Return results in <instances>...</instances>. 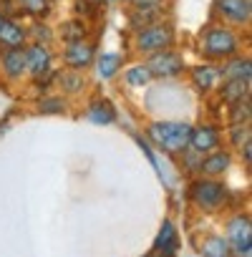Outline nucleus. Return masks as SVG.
<instances>
[{
	"mask_svg": "<svg viewBox=\"0 0 252 257\" xmlns=\"http://www.w3.org/2000/svg\"><path fill=\"white\" fill-rule=\"evenodd\" d=\"M189 132L192 123L187 121H152L147 126V142L154 149L177 157L189 147Z\"/></svg>",
	"mask_w": 252,
	"mask_h": 257,
	"instance_id": "f257e3e1",
	"label": "nucleus"
},
{
	"mask_svg": "<svg viewBox=\"0 0 252 257\" xmlns=\"http://www.w3.org/2000/svg\"><path fill=\"white\" fill-rule=\"evenodd\" d=\"M199 51L209 61H227L232 56H239L242 38H239V33L234 28H229L224 23L207 26L202 38H199Z\"/></svg>",
	"mask_w": 252,
	"mask_h": 257,
	"instance_id": "f03ea898",
	"label": "nucleus"
},
{
	"mask_svg": "<svg viewBox=\"0 0 252 257\" xmlns=\"http://www.w3.org/2000/svg\"><path fill=\"white\" fill-rule=\"evenodd\" d=\"M174 43H177V31L169 21H159V23L134 31V51L142 56H152V53L174 48Z\"/></svg>",
	"mask_w": 252,
	"mask_h": 257,
	"instance_id": "7ed1b4c3",
	"label": "nucleus"
},
{
	"mask_svg": "<svg viewBox=\"0 0 252 257\" xmlns=\"http://www.w3.org/2000/svg\"><path fill=\"white\" fill-rule=\"evenodd\" d=\"M229 189L222 179H209V177H197L189 187V199L197 209L202 212H219L227 204Z\"/></svg>",
	"mask_w": 252,
	"mask_h": 257,
	"instance_id": "20e7f679",
	"label": "nucleus"
},
{
	"mask_svg": "<svg viewBox=\"0 0 252 257\" xmlns=\"http://www.w3.org/2000/svg\"><path fill=\"white\" fill-rule=\"evenodd\" d=\"M147 68L152 73V78H177L184 73V56L174 48H167V51H159V53H152L147 56Z\"/></svg>",
	"mask_w": 252,
	"mask_h": 257,
	"instance_id": "39448f33",
	"label": "nucleus"
},
{
	"mask_svg": "<svg viewBox=\"0 0 252 257\" xmlns=\"http://www.w3.org/2000/svg\"><path fill=\"white\" fill-rule=\"evenodd\" d=\"M214 13L229 28L232 26L234 28L249 26V21H252V0H217V3H214Z\"/></svg>",
	"mask_w": 252,
	"mask_h": 257,
	"instance_id": "423d86ee",
	"label": "nucleus"
},
{
	"mask_svg": "<svg viewBox=\"0 0 252 257\" xmlns=\"http://www.w3.org/2000/svg\"><path fill=\"white\" fill-rule=\"evenodd\" d=\"M232 247L234 254L247 257L252 249V232H249V217L247 214H234L227 222V237H224Z\"/></svg>",
	"mask_w": 252,
	"mask_h": 257,
	"instance_id": "0eeeda50",
	"label": "nucleus"
},
{
	"mask_svg": "<svg viewBox=\"0 0 252 257\" xmlns=\"http://www.w3.org/2000/svg\"><path fill=\"white\" fill-rule=\"evenodd\" d=\"M222 147V128L217 123H197L189 132V149L199 154H209Z\"/></svg>",
	"mask_w": 252,
	"mask_h": 257,
	"instance_id": "6e6552de",
	"label": "nucleus"
},
{
	"mask_svg": "<svg viewBox=\"0 0 252 257\" xmlns=\"http://www.w3.org/2000/svg\"><path fill=\"white\" fill-rule=\"evenodd\" d=\"M53 71V53L43 43H26V76L33 81Z\"/></svg>",
	"mask_w": 252,
	"mask_h": 257,
	"instance_id": "1a4fd4ad",
	"label": "nucleus"
},
{
	"mask_svg": "<svg viewBox=\"0 0 252 257\" xmlns=\"http://www.w3.org/2000/svg\"><path fill=\"white\" fill-rule=\"evenodd\" d=\"M96 61V46L91 41H76V43H66L63 48V63L71 71H86L91 68Z\"/></svg>",
	"mask_w": 252,
	"mask_h": 257,
	"instance_id": "9d476101",
	"label": "nucleus"
},
{
	"mask_svg": "<svg viewBox=\"0 0 252 257\" xmlns=\"http://www.w3.org/2000/svg\"><path fill=\"white\" fill-rule=\"evenodd\" d=\"M232 152L229 149H214L209 154L202 157V164H199V177H209V179H219L224 177L229 169H232Z\"/></svg>",
	"mask_w": 252,
	"mask_h": 257,
	"instance_id": "9b49d317",
	"label": "nucleus"
},
{
	"mask_svg": "<svg viewBox=\"0 0 252 257\" xmlns=\"http://www.w3.org/2000/svg\"><path fill=\"white\" fill-rule=\"evenodd\" d=\"M0 71L8 81H21L26 76V46L0 51Z\"/></svg>",
	"mask_w": 252,
	"mask_h": 257,
	"instance_id": "f8f14e48",
	"label": "nucleus"
},
{
	"mask_svg": "<svg viewBox=\"0 0 252 257\" xmlns=\"http://www.w3.org/2000/svg\"><path fill=\"white\" fill-rule=\"evenodd\" d=\"M26 43H28V28L16 18H6L3 26H0V51L23 48Z\"/></svg>",
	"mask_w": 252,
	"mask_h": 257,
	"instance_id": "ddd939ff",
	"label": "nucleus"
},
{
	"mask_svg": "<svg viewBox=\"0 0 252 257\" xmlns=\"http://www.w3.org/2000/svg\"><path fill=\"white\" fill-rule=\"evenodd\" d=\"M189 81H192V86H194L202 96H207V93H212V91L219 86V71H217V66H212V63H199V66H194V68L189 71Z\"/></svg>",
	"mask_w": 252,
	"mask_h": 257,
	"instance_id": "4468645a",
	"label": "nucleus"
},
{
	"mask_svg": "<svg viewBox=\"0 0 252 257\" xmlns=\"http://www.w3.org/2000/svg\"><path fill=\"white\" fill-rule=\"evenodd\" d=\"M217 71H219V81H229V78L252 81V61H249V56H232V58L222 61V66H217Z\"/></svg>",
	"mask_w": 252,
	"mask_h": 257,
	"instance_id": "2eb2a0df",
	"label": "nucleus"
},
{
	"mask_svg": "<svg viewBox=\"0 0 252 257\" xmlns=\"http://www.w3.org/2000/svg\"><path fill=\"white\" fill-rule=\"evenodd\" d=\"M252 88V81H239V78H229V81H219L217 86V96L224 106H232L237 101H244L249 98V91Z\"/></svg>",
	"mask_w": 252,
	"mask_h": 257,
	"instance_id": "dca6fc26",
	"label": "nucleus"
},
{
	"mask_svg": "<svg viewBox=\"0 0 252 257\" xmlns=\"http://www.w3.org/2000/svg\"><path fill=\"white\" fill-rule=\"evenodd\" d=\"M154 249L159 257H174L177 249H179V234H177V227L172 219H164L162 222V229L154 239Z\"/></svg>",
	"mask_w": 252,
	"mask_h": 257,
	"instance_id": "f3484780",
	"label": "nucleus"
},
{
	"mask_svg": "<svg viewBox=\"0 0 252 257\" xmlns=\"http://www.w3.org/2000/svg\"><path fill=\"white\" fill-rule=\"evenodd\" d=\"M93 66H96V76H98L101 81H111V78L121 71L123 56H121V53H113V51H103V53H96Z\"/></svg>",
	"mask_w": 252,
	"mask_h": 257,
	"instance_id": "a211bd4d",
	"label": "nucleus"
},
{
	"mask_svg": "<svg viewBox=\"0 0 252 257\" xmlns=\"http://www.w3.org/2000/svg\"><path fill=\"white\" fill-rule=\"evenodd\" d=\"M86 116H88L93 123H101V126L116 123V118H118V113H116V108H113V103H111L108 98H96V101H91Z\"/></svg>",
	"mask_w": 252,
	"mask_h": 257,
	"instance_id": "6ab92c4d",
	"label": "nucleus"
},
{
	"mask_svg": "<svg viewBox=\"0 0 252 257\" xmlns=\"http://www.w3.org/2000/svg\"><path fill=\"white\" fill-rule=\"evenodd\" d=\"M199 252H202V257H234L229 242L222 234H207L199 244Z\"/></svg>",
	"mask_w": 252,
	"mask_h": 257,
	"instance_id": "aec40b11",
	"label": "nucleus"
},
{
	"mask_svg": "<svg viewBox=\"0 0 252 257\" xmlns=\"http://www.w3.org/2000/svg\"><path fill=\"white\" fill-rule=\"evenodd\" d=\"M56 83L61 86L63 93H71V96H73V93H81V91L86 88V78H83V73H81V71H71V68L58 71Z\"/></svg>",
	"mask_w": 252,
	"mask_h": 257,
	"instance_id": "412c9836",
	"label": "nucleus"
},
{
	"mask_svg": "<svg viewBox=\"0 0 252 257\" xmlns=\"http://www.w3.org/2000/svg\"><path fill=\"white\" fill-rule=\"evenodd\" d=\"M58 36H61V41H63V43L86 41V38H88V26H86V21H81V18H73V21H66V23L61 26Z\"/></svg>",
	"mask_w": 252,
	"mask_h": 257,
	"instance_id": "4be33fe9",
	"label": "nucleus"
},
{
	"mask_svg": "<svg viewBox=\"0 0 252 257\" xmlns=\"http://www.w3.org/2000/svg\"><path fill=\"white\" fill-rule=\"evenodd\" d=\"M123 81H126V86H129V88H144V86L152 83V73H149L147 63L142 61V63H134V66L126 68Z\"/></svg>",
	"mask_w": 252,
	"mask_h": 257,
	"instance_id": "5701e85b",
	"label": "nucleus"
},
{
	"mask_svg": "<svg viewBox=\"0 0 252 257\" xmlns=\"http://www.w3.org/2000/svg\"><path fill=\"white\" fill-rule=\"evenodd\" d=\"M159 21H164V8H157V11H137V8H132V13H129V28H134V31L147 28V26L159 23Z\"/></svg>",
	"mask_w": 252,
	"mask_h": 257,
	"instance_id": "b1692460",
	"label": "nucleus"
},
{
	"mask_svg": "<svg viewBox=\"0 0 252 257\" xmlns=\"http://www.w3.org/2000/svg\"><path fill=\"white\" fill-rule=\"evenodd\" d=\"M36 108H38V113H66L68 101L63 96H58V93H43L36 101Z\"/></svg>",
	"mask_w": 252,
	"mask_h": 257,
	"instance_id": "393cba45",
	"label": "nucleus"
},
{
	"mask_svg": "<svg viewBox=\"0 0 252 257\" xmlns=\"http://www.w3.org/2000/svg\"><path fill=\"white\" fill-rule=\"evenodd\" d=\"M227 123H252V101H237L227 106Z\"/></svg>",
	"mask_w": 252,
	"mask_h": 257,
	"instance_id": "a878e982",
	"label": "nucleus"
},
{
	"mask_svg": "<svg viewBox=\"0 0 252 257\" xmlns=\"http://www.w3.org/2000/svg\"><path fill=\"white\" fill-rule=\"evenodd\" d=\"M252 139V123H227V142L232 149H239Z\"/></svg>",
	"mask_w": 252,
	"mask_h": 257,
	"instance_id": "bb28decb",
	"label": "nucleus"
},
{
	"mask_svg": "<svg viewBox=\"0 0 252 257\" xmlns=\"http://www.w3.org/2000/svg\"><path fill=\"white\" fill-rule=\"evenodd\" d=\"M18 11L31 16V18H46L51 13V3L48 0H16Z\"/></svg>",
	"mask_w": 252,
	"mask_h": 257,
	"instance_id": "cd10ccee",
	"label": "nucleus"
},
{
	"mask_svg": "<svg viewBox=\"0 0 252 257\" xmlns=\"http://www.w3.org/2000/svg\"><path fill=\"white\" fill-rule=\"evenodd\" d=\"M28 38H33V43H43V46H48V43L53 41V31H51L46 23L36 21V23L28 28Z\"/></svg>",
	"mask_w": 252,
	"mask_h": 257,
	"instance_id": "c85d7f7f",
	"label": "nucleus"
},
{
	"mask_svg": "<svg viewBox=\"0 0 252 257\" xmlns=\"http://www.w3.org/2000/svg\"><path fill=\"white\" fill-rule=\"evenodd\" d=\"M179 157H182V169H184V172L199 174V164H202V157H204V154H199V152H194V149L187 147Z\"/></svg>",
	"mask_w": 252,
	"mask_h": 257,
	"instance_id": "c756f323",
	"label": "nucleus"
},
{
	"mask_svg": "<svg viewBox=\"0 0 252 257\" xmlns=\"http://www.w3.org/2000/svg\"><path fill=\"white\" fill-rule=\"evenodd\" d=\"M134 142H137V147L144 152V157L149 159V164L154 167V169H159V162H157V154H154V147L147 142V137H142V134H134Z\"/></svg>",
	"mask_w": 252,
	"mask_h": 257,
	"instance_id": "7c9ffc66",
	"label": "nucleus"
},
{
	"mask_svg": "<svg viewBox=\"0 0 252 257\" xmlns=\"http://www.w3.org/2000/svg\"><path fill=\"white\" fill-rule=\"evenodd\" d=\"M76 16L83 21V18H93L98 16V8H93L91 3H86V0H76Z\"/></svg>",
	"mask_w": 252,
	"mask_h": 257,
	"instance_id": "2f4dec72",
	"label": "nucleus"
},
{
	"mask_svg": "<svg viewBox=\"0 0 252 257\" xmlns=\"http://www.w3.org/2000/svg\"><path fill=\"white\" fill-rule=\"evenodd\" d=\"M21 11H18V3L16 0H0V16L3 18H16ZM18 21V18H16Z\"/></svg>",
	"mask_w": 252,
	"mask_h": 257,
	"instance_id": "473e14b6",
	"label": "nucleus"
},
{
	"mask_svg": "<svg viewBox=\"0 0 252 257\" xmlns=\"http://www.w3.org/2000/svg\"><path fill=\"white\" fill-rule=\"evenodd\" d=\"M132 6L137 11H157V8H164V0H134Z\"/></svg>",
	"mask_w": 252,
	"mask_h": 257,
	"instance_id": "72a5a7b5",
	"label": "nucleus"
},
{
	"mask_svg": "<svg viewBox=\"0 0 252 257\" xmlns=\"http://www.w3.org/2000/svg\"><path fill=\"white\" fill-rule=\"evenodd\" d=\"M237 152H239V157H242V162H244V167L249 169V167H252V139H249L247 144H242V147H239Z\"/></svg>",
	"mask_w": 252,
	"mask_h": 257,
	"instance_id": "f704fd0d",
	"label": "nucleus"
},
{
	"mask_svg": "<svg viewBox=\"0 0 252 257\" xmlns=\"http://www.w3.org/2000/svg\"><path fill=\"white\" fill-rule=\"evenodd\" d=\"M86 3H91V6H93V8H101V6H103V3H106V0H86Z\"/></svg>",
	"mask_w": 252,
	"mask_h": 257,
	"instance_id": "c9c22d12",
	"label": "nucleus"
},
{
	"mask_svg": "<svg viewBox=\"0 0 252 257\" xmlns=\"http://www.w3.org/2000/svg\"><path fill=\"white\" fill-rule=\"evenodd\" d=\"M3 21H6V18H3V16H0V26H3Z\"/></svg>",
	"mask_w": 252,
	"mask_h": 257,
	"instance_id": "e433bc0d",
	"label": "nucleus"
},
{
	"mask_svg": "<svg viewBox=\"0 0 252 257\" xmlns=\"http://www.w3.org/2000/svg\"><path fill=\"white\" fill-rule=\"evenodd\" d=\"M126 3H134V0H126Z\"/></svg>",
	"mask_w": 252,
	"mask_h": 257,
	"instance_id": "4c0bfd02",
	"label": "nucleus"
},
{
	"mask_svg": "<svg viewBox=\"0 0 252 257\" xmlns=\"http://www.w3.org/2000/svg\"><path fill=\"white\" fill-rule=\"evenodd\" d=\"M48 3H51V0H48Z\"/></svg>",
	"mask_w": 252,
	"mask_h": 257,
	"instance_id": "58836bf2",
	"label": "nucleus"
},
{
	"mask_svg": "<svg viewBox=\"0 0 252 257\" xmlns=\"http://www.w3.org/2000/svg\"><path fill=\"white\" fill-rule=\"evenodd\" d=\"M157 257H159V254H157Z\"/></svg>",
	"mask_w": 252,
	"mask_h": 257,
	"instance_id": "ea45409f",
	"label": "nucleus"
}]
</instances>
